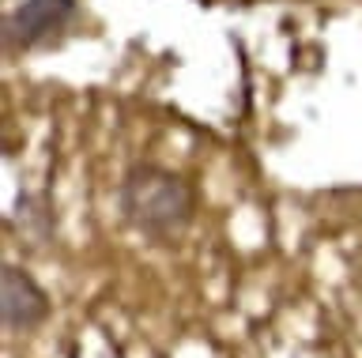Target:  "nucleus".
Here are the masks:
<instances>
[{"label":"nucleus","mask_w":362,"mask_h":358,"mask_svg":"<svg viewBox=\"0 0 362 358\" xmlns=\"http://www.w3.org/2000/svg\"><path fill=\"white\" fill-rule=\"evenodd\" d=\"M121 219L155 245H170L192 227L200 211V193L185 174L158 162H136L117 185Z\"/></svg>","instance_id":"nucleus-1"},{"label":"nucleus","mask_w":362,"mask_h":358,"mask_svg":"<svg viewBox=\"0 0 362 358\" xmlns=\"http://www.w3.org/2000/svg\"><path fill=\"white\" fill-rule=\"evenodd\" d=\"M79 0H16L0 23V46L8 57L49 49L72 35L79 23Z\"/></svg>","instance_id":"nucleus-2"},{"label":"nucleus","mask_w":362,"mask_h":358,"mask_svg":"<svg viewBox=\"0 0 362 358\" xmlns=\"http://www.w3.org/2000/svg\"><path fill=\"white\" fill-rule=\"evenodd\" d=\"M49 294L27 268H0V321L8 332H34L49 321Z\"/></svg>","instance_id":"nucleus-3"},{"label":"nucleus","mask_w":362,"mask_h":358,"mask_svg":"<svg viewBox=\"0 0 362 358\" xmlns=\"http://www.w3.org/2000/svg\"><path fill=\"white\" fill-rule=\"evenodd\" d=\"M8 230L34 253H49L57 241V215L53 196L45 189H23L16 196V208L8 211Z\"/></svg>","instance_id":"nucleus-4"}]
</instances>
